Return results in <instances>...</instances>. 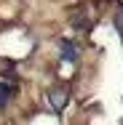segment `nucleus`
Segmentation results:
<instances>
[{
    "mask_svg": "<svg viewBox=\"0 0 123 125\" xmlns=\"http://www.w3.org/2000/svg\"><path fill=\"white\" fill-rule=\"evenodd\" d=\"M64 101H67V91H54V93H51V104H54V109H62Z\"/></svg>",
    "mask_w": 123,
    "mask_h": 125,
    "instance_id": "obj_1",
    "label": "nucleus"
},
{
    "mask_svg": "<svg viewBox=\"0 0 123 125\" xmlns=\"http://www.w3.org/2000/svg\"><path fill=\"white\" fill-rule=\"evenodd\" d=\"M62 56H64V61H75L78 59V51H75L72 43H62Z\"/></svg>",
    "mask_w": 123,
    "mask_h": 125,
    "instance_id": "obj_2",
    "label": "nucleus"
},
{
    "mask_svg": "<svg viewBox=\"0 0 123 125\" xmlns=\"http://www.w3.org/2000/svg\"><path fill=\"white\" fill-rule=\"evenodd\" d=\"M8 99H11V88H8L5 83H0V109L8 104Z\"/></svg>",
    "mask_w": 123,
    "mask_h": 125,
    "instance_id": "obj_3",
    "label": "nucleus"
},
{
    "mask_svg": "<svg viewBox=\"0 0 123 125\" xmlns=\"http://www.w3.org/2000/svg\"><path fill=\"white\" fill-rule=\"evenodd\" d=\"M118 29H121V32H123V13H121V16H118Z\"/></svg>",
    "mask_w": 123,
    "mask_h": 125,
    "instance_id": "obj_4",
    "label": "nucleus"
}]
</instances>
